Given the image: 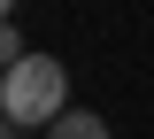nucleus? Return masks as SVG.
<instances>
[{"label":"nucleus","mask_w":154,"mask_h":139,"mask_svg":"<svg viewBox=\"0 0 154 139\" xmlns=\"http://www.w3.org/2000/svg\"><path fill=\"white\" fill-rule=\"evenodd\" d=\"M46 139H116V124H108V116H93V108H69V116L46 124Z\"/></svg>","instance_id":"nucleus-2"},{"label":"nucleus","mask_w":154,"mask_h":139,"mask_svg":"<svg viewBox=\"0 0 154 139\" xmlns=\"http://www.w3.org/2000/svg\"><path fill=\"white\" fill-rule=\"evenodd\" d=\"M54 116H69V62H54V54L8 62L0 70V124H8V139L46 131Z\"/></svg>","instance_id":"nucleus-1"}]
</instances>
